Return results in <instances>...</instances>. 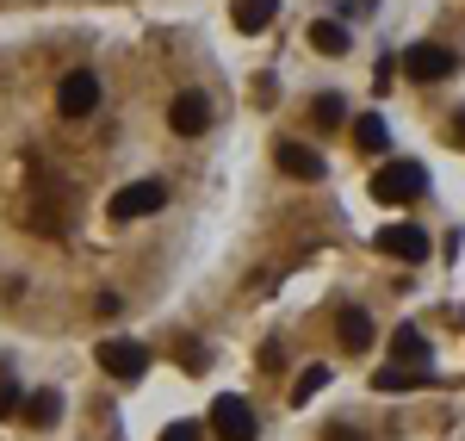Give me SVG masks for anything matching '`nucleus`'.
I'll list each match as a JSON object with an SVG mask.
<instances>
[{"mask_svg": "<svg viewBox=\"0 0 465 441\" xmlns=\"http://www.w3.org/2000/svg\"><path fill=\"white\" fill-rule=\"evenodd\" d=\"M223 81L186 37H32L0 56V317H124L186 249Z\"/></svg>", "mask_w": 465, "mask_h": 441, "instance_id": "1", "label": "nucleus"}, {"mask_svg": "<svg viewBox=\"0 0 465 441\" xmlns=\"http://www.w3.org/2000/svg\"><path fill=\"white\" fill-rule=\"evenodd\" d=\"M429 193V175L416 168V162H385L379 175H372V199H385V205H410V199H422Z\"/></svg>", "mask_w": 465, "mask_h": 441, "instance_id": "2", "label": "nucleus"}, {"mask_svg": "<svg viewBox=\"0 0 465 441\" xmlns=\"http://www.w3.org/2000/svg\"><path fill=\"white\" fill-rule=\"evenodd\" d=\"M212 429H217V441H254L249 398H242V392H223V398L212 405Z\"/></svg>", "mask_w": 465, "mask_h": 441, "instance_id": "3", "label": "nucleus"}, {"mask_svg": "<svg viewBox=\"0 0 465 441\" xmlns=\"http://www.w3.org/2000/svg\"><path fill=\"white\" fill-rule=\"evenodd\" d=\"M100 367L112 379H143L149 373V348L143 342H100Z\"/></svg>", "mask_w": 465, "mask_h": 441, "instance_id": "4", "label": "nucleus"}, {"mask_svg": "<svg viewBox=\"0 0 465 441\" xmlns=\"http://www.w3.org/2000/svg\"><path fill=\"white\" fill-rule=\"evenodd\" d=\"M403 75H410V81H447V75H453V50H440V44H416V50L403 56Z\"/></svg>", "mask_w": 465, "mask_h": 441, "instance_id": "5", "label": "nucleus"}, {"mask_svg": "<svg viewBox=\"0 0 465 441\" xmlns=\"http://www.w3.org/2000/svg\"><path fill=\"white\" fill-rule=\"evenodd\" d=\"M379 249H385V256H403V261H422V256H429V230H416V224H391V230L379 236Z\"/></svg>", "mask_w": 465, "mask_h": 441, "instance_id": "6", "label": "nucleus"}, {"mask_svg": "<svg viewBox=\"0 0 465 441\" xmlns=\"http://www.w3.org/2000/svg\"><path fill=\"white\" fill-rule=\"evenodd\" d=\"M273 13H280V0H230L236 32H267V25H273Z\"/></svg>", "mask_w": 465, "mask_h": 441, "instance_id": "7", "label": "nucleus"}, {"mask_svg": "<svg viewBox=\"0 0 465 441\" xmlns=\"http://www.w3.org/2000/svg\"><path fill=\"white\" fill-rule=\"evenodd\" d=\"M280 168H286V175H304V181H317L322 155H317V149H298V144H280Z\"/></svg>", "mask_w": 465, "mask_h": 441, "instance_id": "8", "label": "nucleus"}, {"mask_svg": "<svg viewBox=\"0 0 465 441\" xmlns=\"http://www.w3.org/2000/svg\"><path fill=\"white\" fill-rule=\"evenodd\" d=\"M391 348H397V367L410 361L416 373H429V342H422L416 330H397V336H391Z\"/></svg>", "mask_w": 465, "mask_h": 441, "instance_id": "9", "label": "nucleus"}, {"mask_svg": "<svg viewBox=\"0 0 465 441\" xmlns=\"http://www.w3.org/2000/svg\"><path fill=\"white\" fill-rule=\"evenodd\" d=\"M56 416H63V398H56V392H32V398H25V423H32V429H50Z\"/></svg>", "mask_w": 465, "mask_h": 441, "instance_id": "10", "label": "nucleus"}, {"mask_svg": "<svg viewBox=\"0 0 465 441\" xmlns=\"http://www.w3.org/2000/svg\"><path fill=\"white\" fill-rule=\"evenodd\" d=\"M311 44H317L322 56H341V50H348V32H341L335 19H322V25H311Z\"/></svg>", "mask_w": 465, "mask_h": 441, "instance_id": "11", "label": "nucleus"}, {"mask_svg": "<svg viewBox=\"0 0 465 441\" xmlns=\"http://www.w3.org/2000/svg\"><path fill=\"white\" fill-rule=\"evenodd\" d=\"M341 342H348V348H366V342H372V324H366V311H341Z\"/></svg>", "mask_w": 465, "mask_h": 441, "instance_id": "12", "label": "nucleus"}, {"mask_svg": "<svg viewBox=\"0 0 465 441\" xmlns=\"http://www.w3.org/2000/svg\"><path fill=\"white\" fill-rule=\"evenodd\" d=\"M354 137H360V149H366V155H379V149H385V125L366 112V118H354Z\"/></svg>", "mask_w": 465, "mask_h": 441, "instance_id": "13", "label": "nucleus"}, {"mask_svg": "<svg viewBox=\"0 0 465 441\" xmlns=\"http://www.w3.org/2000/svg\"><path fill=\"white\" fill-rule=\"evenodd\" d=\"M416 379H429V373H403V367H385L379 379H372V386H379V392H410Z\"/></svg>", "mask_w": 465, "mask_h": 441, "instance_id": "14", "label": "nucleus"}, {"mask_svg": "<svg viewBox=\"0 0 465 441\" xmlns=\"http://www.w3.org/2000/svg\"><path fill=\"white\" fill-rule=\"evenodd\" d=\"M311 118H317L322 131H329V125H341V100H335V94H322L317 106H311Z\"/></svg>", "mask_w": 465, "mask_h": 441, "instance_id": "15", "label": "nucleus"}, {"mask_svg": "<svg viewBox=\"0 0 465 441\" xmlns=\"http://www.w3.org/2000/svg\"><path fill=\"white\" fill-rule=\"evenodd\" d=\"M322 379H329V367H311V373H304V379H298V392H292V398H298V405H304V398H311V392H317Z\"/></svg>", "mask_w": 465, "mask_h": 441, "instance_id": "16", "label": "nucleus"}, {"mask_svg": "<svg viewBox=\"0 0 465 441\" xmlns=\"http://www.w3.org/2000/svg\"><path fill=\"white\" fill-rule=\"evenodd\" d=\"M13 410H19V386L0 373V416H13Z\"/></svg>", "mask_w": 465, "mask_h": 441, "instance_id": "17", "label": "nucleus"}, {"mask_svg": "<svg viewBox=\"0 0 465 441\" xmlns=\"http://www.w3.org/2000/svg\"><path fill=\"white\" fill-rule=\"evenodd\" d=\"M162 441H199V429H193V423H174V429H168Z\"/></svg>", "mask_w": 465, "mask_h": 441, "instance_id": "18", "label": "nucleus"}, {"mask_svg": "<svg viewBox=\"0 0 465 441\" xmlns=\"http://www.w3.org/2000/svg\"><path fill=\"white\" fill-rule=\"evenodd\" d=\"M329 441H360V429H329Z\"/></svg>", "mask_w": 465, "mask_h": 441, "instance_id": "19", "label": "nucleus"}, {"mask_svg": "<svg viewBox=\"0 0 465 441\" xmlns=\"http://www.w3.org/2000/svg\"><path fill=\"white\" fill-rule=\"evenodd\" d=\"M453 137H460V144H465V112H460V118H453Z\"/></svg>", "mask_w": 465, "mask_h": 441, "instance_id": "20", "label": "nucleus"}]
</instances>
